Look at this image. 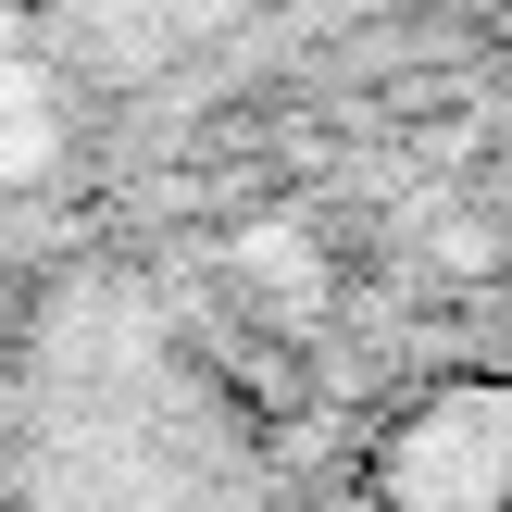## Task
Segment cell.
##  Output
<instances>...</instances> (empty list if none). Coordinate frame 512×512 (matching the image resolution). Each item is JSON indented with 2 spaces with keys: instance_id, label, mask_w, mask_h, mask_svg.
Masks as SVG:
<instances>
[{
  "instance_id": "obj_1",
  "label": "cell",
  "mask_w": 512,
  "mask_h": 512,
  "mask_svg": "<svg viewBox=\"0 0 512 512\" xmlns=\"http://www.w3.org/2000/svg\"><path fill=\"white\" fill-rule=\"evenodd\" d=\"M363 512H512V375H438L363 438Z\"/></svg>"
}]
</instances>
